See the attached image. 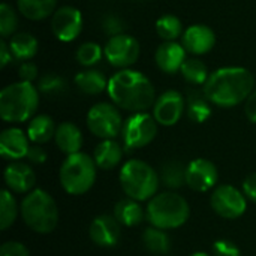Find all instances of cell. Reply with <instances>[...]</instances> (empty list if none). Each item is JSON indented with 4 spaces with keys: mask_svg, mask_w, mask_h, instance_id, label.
Here are the masks:
<instances>
[{
    "mask_svg": "<svg viewBox=\"0 0 256 256\" xmlns=\"http://www.w3.org/2000/svg\"><path fill=\"white\" fill-rule=\"evenodd\" d=\"M219 180L216 165L208 159H195L186 165V184L195 192L212 190Z\"/></svg>",
    "mask_w": 256,
    "mask_h": 256,
    "instance_id": "5bb4252c",
    "label": "cell"
},
{
    "mask_svg": "<svg viewBox=\"0 0 256 256\" xmlns=\"http://www.w3.org/2000/svg\"><path fill=\"white\" fill-rule=\"evenodd\" d=\"M96 162L86 153L69 154L60 166V184L69 195L88 192L96 182Z\"/></svg>",
    "mask_w": 256,
    "mask_h": 256,
    "instance_id": "52a82bcc",
    "label": "cell"
},
{
    "mask_svg": "<svg viewBox=\"0 0 256 256\" xmlns=\"http://www.w3.org/2000/svg\"><path fill=\"white\" fill-rule=\"evenodd\" d=\"M28 136L20 128H8L0 134V154L9 160H20L27 156Z\"/></svg>",
    "mask_w": 256,
    "mask_h": 256,
    "instance_id": "ac0fdd59",
    "label": "cell"
},
{
    "mask_svg": "<svg viewBox=\"0 0 256 256\" xmlns=\"http://www.w3.org/2000/svg\"><path fill=\"white\" fill-rule=\"evenodd\" d=\"M190 256H210L208 254H204V252H196V254H192Z\"/></svg>",
    "mask_w": 256,
    "mask_h": 256,
    "instance_id": "ee69618b",
    "label": "cell"
},
{
    "mask_svg": "<svg viewBox=\"0 0 256 256\" xmlns=\"http://www.w3.org/2000/svg\"><path fill=\"white\" fill-rule=\"evenodd\" d=\"M76 62L84 68H92L96 63L100 62L104 56V48L98 45L96 42H84L76 50Z\"/></svg>",
    "mask_w": 256,
    "mask_h": 256,
    "instance_id": "836d02e7",
    "label": "cell"
},
{
    "mask_svg": "<svg viewBox=\"0 0 256 256\" xmlns=\"http://www.w3.org/2000/svg\"><path fill=\"white\" fill-rule=\"evenodd\" d=\"M186 114L194 123H204L212 116V102L204 92L192 90L186 99Z\"/></svg>",
    "mask_w": 256,
    "mask_h": 256,
    "instance_id": "484cf974",
    "label": "cell"
},
{
    "mask_svg": "<svg viewBox=\"0 0 256 256\" xmlns=\"http://www.w3.org/2000/svg\"><path fill=\"white\" fill-rule=\"evenodd\" d=\"M144 248L153 255H166L171 250V238L166 231L150 226L142 234Z\"/></svg>",
    "mask_w": 256,
    "mask_h": 256,
    "instance_id": "83f0119b",
    "label": "cell"
},
{
    "mask_svg": "<svg viewBox=\"0 0 256 256\" xmlns=\"http://www.w3.org/2000/svg\"><path fill=\"white\" fill-rule=\"evenodd\" d=\"M20 213L24 224L38 234H50L58 224L57 204L52 196L42 189H34L24 196Z\"/></svg>",
    "mask_w": 256,
    "mask_h": 256,
    "instance_id": "5b68a950",
    "label": "cell"
},
{
    "mask_svg": "<svg viewBox=\"0 0 256 256\" xmlns=\"http://www.w3.org/2000/svg\"><path fill=\"white\" fill-rule=\"evenodd\" d=\"M255 78L252 72L240 66H226L210 74L204 84L207 99L220 108H232L252 94Z\"/></svg>",
    "mask_w": 256,
    "mask_h": 256,
    "instance_id": "6da1fadb",
    "label": "cell"
},
{
    "mask_svg": "<svg viewBox=\"0 0 256 256\" xmlns=\"http://www.w3.org/2000/svg\"><path fill=\"white\" fill-rule=\"evenodd\" d=\"M106 92L116 106L130 112H146L156 102V92L152 81L134 69L116 72L108 81Z\"/></svg>",
    "mask_w": 256,
    "mask_h": 256,
    "instance_id": "7a4b0ae2",
    "label": "cell"
},
{
    "mask_svg": "<svg viewBox=\"0 0 256 256\" xmlns=\"http://www.w3.org/2000/svg\"><path fill=\"white\" fill-rule=\"evenodd\" d=\"M16 26H18V18H16L15 10L8 3H2L0 4V34H2V39L14 36Z\"/></svg>",
    "mask_w": 256,
    "mask_h": 256,
    "instance_id": "e575fe53",
    "label": "cell"
},
{
    "mask_svg": "<svg viewBox=\"0 0 256 256\" xmlns=\"http://www.w3.org/2000/svg\"><path fill=\"white\" fill-rule=\"evenodd\" d=\"M18 76L21 81L33 82L38 76V66L32 62H22L18 68Z\"/></svg>",
    "mask_w": 256,
    "mask_h": 256,
    "instance_id": "f35d334b",
    "label": "cell"
},
{
    "mask_svg": "<svg viewBox=\"0 0 256 256\" xmlns=\"http://www.w3.org/2000/svg\"><path fill=\"white\" fill-rule=\"evenodd\" d=\"M102 28L105 33L111 36H117V34H123L124 32V22L120 16L117 15H112V14H108L104 16L102 20Z\"/></svg>",
    "mask_w": 256,
    "mask_h": 256,
    "instance_id": "d590c367",
    "label": "cell"
},
{
    "mask_svg": "<svg viewBox=\"0 0 256 256\" xmlns=\"http://www.w3.org/2000/svg\"><path fill=\"white\" fill-rule=\"evenodd\" d=\"M123 148L124 147L116 140H102L93 153L96 166L100 170H114L123 159Z\"/></svg>",
    "mask_w": 256,
    "mask_h": 256,
    "instance_id": "44dd1931",
    "label": "cell"
},
{
    "mask_svg": "<svg viewBox=\"0 0 256 256\" xmlns=\"http://www.w3.org/2000/svg\"><path fill=\"white\" fill-rule=\"evenodd\" d=\"M123 118L118 106L108 102L93 105L87 112L88 130L100 140H114L123 129Z\"/></svg>",
    "mask_w": 256,
    "mask_h": 256,
    "instance_id": "9c48e42d",
    "label": "cell"
},
{
    "mask_svg": "<svg viewBox=\"0 0 256 256\" xmlns=\"http://www.w3.org/2000/svg\"><path fill=\"white\" fill-rule=\"evenodd\" d=\"M39 93L50 96V98H58L63 96L68 90V82L63 76L57 74H45L39 82H38Z\"/></svg>",
    "mask_w": 256,
    "mask_h": 256,
    "instance_id": "d6a6232c",
    "label": "cell"
},
{
    "mask_svg": "<svg viewBox=\"0 0 256 256\" xmlns=\"http://www.w3.org/2000/svg\"><path fill=\"white\" fill-rule=\"evenodd\" d=\"M120 186L128 198L150 201L159 189V176L147 162L130 159L120 170Z\"/></svg>",
    "mask_w": 256,
    "mask_h": 256,
    "instance_id": "8992f818",
    "label": "cell"
},
{
    "mask_svg": "<svg viewBox=\"0 0 256 256\" xmlns=\"http://www.w3.org/2000/svg\"><path fill=\"white\" fill-rule=\"evenodd\" d=\"M160 182L168 189H180L186 184V166L177 160L164 164L160 170Z\"/></svg>",
    "mask_w": 256,
    "mask_h": 256,
    "instance_id": "f1b7e54d",
    "label": "cell"
},
{
    "mask_svg": "<svg viewBox=\"0 0 256 256\" xmlns=\"http://www.w3.org/2000/svg\"><path fill=\"white\" fill-rule=\"evenodd\" d=\"M18 206L15 198L12 196V192L9 189H3L0 194V228L6 231L10 228L18 216Z\"/></svg>",
    "mask_w": 256,
    "mask_h": 256,
    "instance_id": "4dcf8cb0",
    "label": "cell"
},
{
    "mask_svg": "<svg viewBox=\"0 0 256 256\" xmlns=\"http://www.w3.org/2000/svg\"><path fill=\"white\" fill-rule=\"evenodd\" d=\"M51 28L58 40L72 42L81 34L82 15L74 6H62L52 15Z\"/></svg>",
    "mask_w": 256,
    "mask_h": 256,
    "instance_id": "4fadbf2b",
    "label": "cell"
},
{
    "mask_svg": "<svg viewBox=\"0 0 256 256\" xmlns=\"http://www.w3.org/2000/svg\"><path fill=\"white\" fill-rule=\"evenodd\" d=\"M213 256H242V250L230 240H218L213 244Z\"/></svg>",
    "mask_w": 256,
    "mask_h": 256,
    "instance_id": "8d00e7d4",
    "label": "cell"
},
{
    "mask_svg": "<svg viewBox=\"0 0 256 256\" xmlns=\"http://www.w3.org/2000/svg\"><path fill=\"white\" fill-rule=\"evenodd\" d=\"M56 129H57V126L54 124V122L50 116L39 114L30 120V123L27 126V136L32 142H34L36 146H40L54 138Z\"/></svg>",
    "mask_w": 256,
    "mask_h": 256,
    "instance_id": "603a6c76",
    "label": "cell"
},
{
    "mask_svg": "<svg viewBox=\"0 0 256 256\" xmlns=\"http://www.w3.org/2000/svg\"><path fill=\"white\" fill-rule=\"evenodd\" d=\"M180 74L189 84H194V86L206 84L210 76L206 63L201 62L200 58H186L180 69Z\"/></svg>",
    "mask_w": 256,
    "mask_h": 256,
    "instance_id": "f546056e",
    "label": "cell"
},
{
    "mask_svg": "<svg viewBox=\"0 0 256 256\" xmlns=\"http://www.w3.org/2000/svg\"><path fill=\"white\" fill-rule=\"evenodd\" d=\"M9 48L16 60L27 62L33 58L38 52V39L27 32H20L10 36Z\"/></svg>",
    "mask_w": 256,
    "mask_h": 256,
    "instance_id": "4316f807",
    "label": "cell"
},
{
    "mask_svg": "<svg viewBox=\"0 0 256 256\" xmlns=\"http://www.w3.org/2000/svg\"><path fill=\"white\" fill-rule=\"evenodd\" d=\"M122 225L114 216L100 214L90 224V240L99 248H114L122 237Z\"/></svg>",
    "mask_w": 256,
    "mask_h": 256,
    "instance_id": "9a60e30c",
    "label": "cell"
},
{
    "mask_svg": "<svg viewBox=\"0 0 256 256\" xmlns=\"http://www.w3.org/2000/svg\"><path fill=\"white\" fill-rule=\"evenodd\" d=\"M144 216L146 213L140 206V202L130 198L118 201L114 207V218L120 225L128 228L140 225L144 220Z\"/></svg>",
    "mask_w": 256,
    "mask_h": 256,
    "instance_id": "cb8c5ba5",
    "label": "cell"
},
{
    "mask_svg": "<svg viewBox=\"0 0 256 256\" xmlns=\"http://www.w3.org/2000/svg\"><path fill=\"white\" fill-rule=\"evenodd\" d=\"M38 106L39 90L32 82H14L0 92V117L8 123H22L33 118Z\"/></svg>",
    "mask_w": 256,
    "mask_h": 256,
    "instance_id": "3957f363",
    "label": "cell"
},
{
    "mask_svg": "<svg viewBox=\"0 0 256 256\" xmlns=\"http://www.w3.org/2000/svg\"><path fill=\"white\" fill-rule=\"evenodd\" d=\"M158 122L153 114L148 112H134L126 118L122 129L123 147L130 150H138L148 146L158 135Z\"/></svg>",
    "mask_w": 256,
    "mask_h": 256,
    "instance_id": "ba28073f",
    "label": "cell"
},
{
    "mask_svg": "<svg viewBox=\"0 0 256 256\" xmlns=\"http://www.w3.org/2000/svg\"><path fill=\"white\" fill-rule=\"evenodd\" d=\"M108 81L105 74L98 70V69H93V68H88L86 70H81L75 75V86L76 88L84 93V94H90V96H94V94H100L102 92H105L108 88Z\"/></svg>",
    "mask_w": 256,
    "mask_h": 256,
    "instance_id": "7402d4cb",
    "label": "cell"
},
{
    "mask_svg": "<svg viewBox=\"0 0 256 256\" xmlns=\"http://www.w3.org/2000/svg\"><path fill=\"white\" fill-rule=\"evenodd\" d=\"M12 51L9 48V44H6L4 39L0 40V68L4 69L12 62Z\"/></svg>",
    "mask_w": 256,
    "mask_h": 256,
    "instance_id": "7bdbcfd3",
    "label": "cell"
},
{
    "mask_svg": "<svg viewBox=\"0 0 256 256\" xmlns=\"http://www.w3.org/2000/svg\"><path fill=\"white\" fill-rule=\"evenodd\" d=\"M0 256H30V254L22 243L8 242L0 248Z\"/></svg>",
    "mask_w": 256,
    "mask_h": 256,
    "instance_id": "74e56055",
    "label": "cell"
},
{
    "mask_svg": "<svg viewBox=\"0 0 256 256\" xmlns=\"http://www.w3.org/2000/svg\"><path fill=\"white\" fill-rule=\"evenodd\" d=\"M140 52L141 48L138 40L124 33L111 36L104 46L105 58L117 69H129L134 63H136Z\"/></svg>",
    "mask_w": 256,
    "mask_h": 256,
    "instance_id": "8fae6325",
    "label": "cell"
},
{
    "mask_svg": "<svg viewBox=\"0 0 256 256\" xmlns=\"http://www.w3.org/2000/svg\"><path fill=\"white\" fill-rule=\"evenodd\" d=\"M32 164H36V165H40L46 160V152L40 147V146H33L30 147L27 156H26Z\"/></svg>",
    "mask_w": 256,
    "mask_h": 256,
    "instance_id": "60d3db41",
    "label": "cell"
},
{
    "mask_svg": "<svg viewBox=\"0 0 256 256\" xmlns=\"http://www.w3.org/2000/svg\"><path fill=\"white\" fill-rule=\"evenodd\" d=\"M210 204L218 216L228 220L238 219L248 208L246 195L231 184L218 186L212 194Z\"/></svg>",
    "mask_w": 256,
    "mask_h": 256,
    "instance_id": "30bf717a",
    "label": "cell"
},
{
    "mask_svg": "<svg viewBox=\"0 0 256 256\" xmlns=\"http://www.w3.org/2000/svg\"><path fill=\"white\" fill-rule=\"evenodd\" d=\"M156 32L165 42L176 40L177 38L183 36V26L178 16L166 14L156 21Z\"/></svg>",
    "mask_w": 256,
    "mask_h": 256,
    "instance_id": "1f68e13d",
    "label": "cell"
},
{
    "mask_svg": "<svg viewBox=\"0 0 256 256\" xmlns=\"http://www.w3.org/2000/svg\"><path fill=\"white\" fill-rule=\"evenodd\" d=\"M186 111V99L177 90H166L153 105V117L162 126H174Z\"/></svg>",
    "mask_w": 256,
    "mask_h": 256,
    "instance_id": "7c38bea8",
    "label": "cell"
},
{
    "mask_svg": "<svg viewBox=\"0 0 256 256\" xmlns=\"http://www.w3.org/2000/svg\"><path fill=\"white\" fill-rule=\"evenodd\" d=\"M243 194L252 202H256V172L246 177V180L243 182Z\"/></svg>",
    "mask_w": 256,
    "mask_h": 256,
    "instance_id": "ab89813d",
    "label": "cell"
},
{
    "mask_svg": "<svg viewBox=\"0 0 256 256\" xmlns=\"http://www.w3.org/2000/svg\"><path fill=\"white\" fill-rule=\"evenodd\" d=\"M54 141L64 154L68 156L75 154V153H80L82 147V134L76 124L70 122H64L57 126Z\"/></svg>",
    "mask_w": 256,
    "mask_h": 256,
    "instance_id": "ffe728a7",
    "label": "cell"
},
{
    "mask_svg": "<svg viewBox=\"0 0 256 256\" xmlns=\"http://www.w3.org/2000/svg\"><path fill=\"white\" fill-rule=\"evenodd\" d=\"M216 44L214 32L204 24H194L183 32L182 45L194 56H202L213 50Z\"/></svg>",
    "mask_w": 256,
    "mask_h": 256,
    "instance_id": "2e32d148",
    "label": "cell"
},
{
    "mask_svg": "<svg viewBox=\"0 0 256 256\" xmlns=\"http://www.w3.org/2000/svg\"><path fill=\"white\" fill-rule=\"evenodd\" d=\"M190 216L188 201L176 192L154 195L146 208V219L154 228L168 231L183 226Z\"/></svg>",
    "mask_w": 256,
    "mask_h": 256,
    "instance_id": "277c9868",
    "label": "cell"
},
{
    "mask_svg": "<svg viewBox=\"0 0 256 256\" xmlns=\"http://www.w3.org/2000/svg\"><path fill=\"white\" fill-rule=\"evenodd\" d=\"M20 14L32 21H40L54 15L57 0H16Z\"/></svg>",
    "mask_w": 256,
    "mask_h": 256,
    "instance_id": "d4e9b609",
    "label": "cell"
},
{
    "mask_svg": "<svg viewBox=\"0 0 256 256\" xmlns=\"http://www.w3.org/2000/svg\"><path fill=\"white\" fill-rule=\"evenodd\" d=\"M3 178L6 188L14 194H30L32 190H34L33 188L36 184V176L32 166L24 162H10L4 170Z\"/></svg>",
    "mask_w": 256,
    "mask_h": 256,
    "instance_id": "e0dca14e",
    "label": "cell"
},
{
    "mask_svg": "<svg viewBox=\"0 0 256 256\" xmlns=\"http://www.w3.org/2000/svg\"><path fill=\"white\" fill-rule=\"evenodd\" d=\"M244 112L246 117L256 124V90L252 92V94L244 102Z\"/></svg>",
    "mask_w": 256,
    "mask_h": 256,
    "instance_id": "b9f144b4",
    "label": "cell"
},
{
    "mask_svg": "<svg viewBox=\"0 0 256 256\" xmlns=\"http://www.w3.org/2000/svg\"><path fill=\"white\" fill-rule=\"evenodd\" d=\"M186 50L182 44L176 40L164 42L158 46L154 52V60L158 68L165 74H177L184 60H186Z\"/></svg>",
    "mask_w": 256,
    "mask_h": 256,
    "instance_id": "d6986e66",
    "label": "cell"
}]
</instances>
